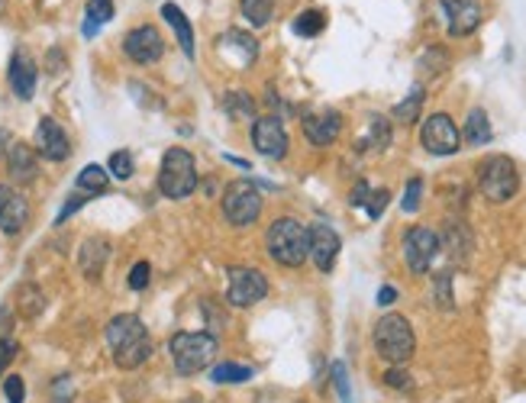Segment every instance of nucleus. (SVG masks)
Listing matches in <instances>:
<instances>
[{
  "label": "nucleus",
  "mask_w": 526,
  "mask_h": 403,
  "mask_svg": "<svg viewBox=\"0 0 526 403\" xmlns=\"http://www.w3.org/2000/svg\"><path fill=\"white\" fill-rule=\"evenodd\" d=\"M107 345H110L113 361L123 371H133V368L146 365L152 359V339H148L146 326L136 313H120L107 322Z\"/></svg>",
  "instance_id": "f257e3e1"
},
{
  "label": "nucleus",
  "mask_w": 526,
  "mask_h": 403,
  "mask_svg": "<svg viewBox=\"0 0 526 403\" xmlns=\"http://www.w3.org/2000/svg\"><path fill=\"white\" fill-rule=\"evenodd\" d=\"M265 249L284 268H301L311 258V233L304 223H297L294 216H282L274 220L265 233Z\"/></svg>",
  "instance_id": "f03ea898"
},
{
  "label": "nucleus",
  "mask_w": 526,
  "mask_h": 403,
  "mask_svg": "<svg viewBox=\"0 0 526 403\" xmlns=\"http://www.w3.org/2000/svg\"><path fill=\"white\" fill-rule=\"evenodd\" d=\"M216 349H220V345H216L214 332H175V336L168 339L171 361H175V371H178L181 378H191V374L214 365Z\"/></svg>",
  "instance_id": "7ed1b4c3"
},
{
  "label": "nucleus",
  "mask_w": 526,
  "mask_h": 403,
  "mask_svg": "<svg viewBox=\"0 0 526 403\" xmlns=\"http://www.w3.org/2000/svg\"><path fill=\"white\" fill-rule=\"evenodd\" d=\"M375 349L391 365H407L416 352V339L410 322L400 313H387L375 322Z\"/></svg>",
  "instance_id": "20e7f679"
},
{
  "label": "nucleus",
  "mask_w": 526,
  "mask_h": 403,
  "mask_svg": "<svg viewBox=\"0 0 526 403\" xmlns=\"http://www.w3.org/2000/svg\"><path fill=\"white\" fill-rule=\"evenodd\" d=\"M197 187V165L187 149H168L158 168V191L168 200H185Z\"/></svg>",
  "instance_id": "39448f33"
},
{
  "label": "nucleus",
  "mask_w": 526,
  "mask_h": 403,
  "mask_svg": "<svg viewBox=\"0 0 526 403\" xmlns=\"http://www.w3.org/2000/svg\"><path fill=\"white\" fill-rule=\"evenodd\" d=\"M478 187H482V194L491 204H507L520 187L517 165L507 155H491V158H484L482 168H478Z\"/></svg>",
  "instance_id": "423d86ee"
},
{
  "label": "nucleus",
  "mask_w": 526,
  "mask_h": 403,
  "mask_svg": "<svg viewBox=\"0 0 526 403\" xmlns=\"http://www.w3.org/2000/svg\"><path fill=\"white\" fill-rule=\"evenodd\" d=\"M223 216L239 229L253 226L262 216V194L249 178L226 184V191H223Z\"/></svg>",
  "instance_id": "0eeeda50"
},
{
  "label": "nucleus",
  "mask_w": 526,
  "mask_h": 403,
  "mask_svg": "<svg viewBox=\"0 0 526 403\" xmlns=\"http://www.w3.org/2000/svg\"><path fill=\"white\" fill-rule=\"evenodd\" d=\"M420 142L430 155H455L462 149V132L455 130L449 113H433L423 120Z\"/></svg>",
  "instance_id": "6e6552de"
},
{
  "label": "nucleus",
  "mask_w": 526,
  "mask_h": 403,
  "mask_svg": "<svg viewBox=\"0 0 526 403\" xmlns=\"http://www.w3.org/2000/svg\"><path fill=\"white\" fill-rule=\"evenodd\" d=\"M268 281L259 268H230V291L226 301L233 307H255L259 301H265Z\"/></svg>",
  "instance_id": "1a4fd4ad"
},
{
  "label": "nucleus",
  "mask_w": 526,
  "mask_h": 403,
  "mask_svg": "<svg viewBox=\"0 0 526 403\" xmlns=\"http://www.w3.org/2000/svg\"><path fill=\"white\" fill-rule=\"evenodd\" d=\"M439 252V235L426 226H414L407 235H404V258H407V268L414 274H426L430 272L433 258Z\"/></svg>",
  "instance_id": "9d476101"
},
{
  "label": "nucleus",
  "mask_w": 526,
  "mask_h": 403,
  "mask_svg": "<svg viewBox=\"0 0 526 403\" xmlns=\"http://www.w3.org/2000/svg\"><path fill=\"white\" fill-rule=\"evenodd\" d=\"M123 52H127L136 65H152V62L162 59L165 39L156 26H148L146 23V26H136V30H129L127 36H123Z\"/></svg>",
  "instance_id": "9b49d317"
},
{
  "label": "nucleus",
  "mask_w": 526,
  "mask_h": 403,
  "mask_svg": "<svg viewBox=\"0 0 526 403\" xmlns=\"http://www.w3.org/2000/svg\"><path fill=\"white\" fill-rule=\"evenodd\" d=\"M253 142L265 158H284L288 155V130L278 117H262L253 126Z\"/></svg>",
  "instance_id": "f8f14e48"
},
{
  "label": "nucleus",
  "mask_w": 526,
  "mask_h": 403,
  "mask_svg": "<svg viewBox=\"0 0 526 403\" xmlns=\"http://www.w3.org/2000/svg\"><path fill=\"white\" fill-rule=\"evenodd\" d=\"M26 223H30V204H26V197L16 187H10V184H0V233L16 235L26 229Z\"/></svg>",
  "instance_id": "ddd939ff"
},
{
  "label": "nucleus",
  "mask_w": 526,
  "mask_h": 403,
  "mask_svg": "<svg viewBox=\"0 0 526 403\" xmlns=\"http://www.w3.org/2000/svg\"><path fill=\"white\" fill-rule=\"evenodd\" d=\"M443 14L449 23V36H472L482 26V4L478 0H443Z\"/></svg>",
  "instance_id": "4468645a"
},
{
  "label": "nucleus",
  "mask_w": 526,
  "mask_h": 403,
  "mask_svg": "<svg viewBox=\"0 0 526 403\" xmlns=\"http://www.w3.org/2000/svg\"><path fill=\"white\" fill-rule=\"evenodd\" d=\"M36 152L49 161H65L72 155V142H68V132L59 126V120L43 117L36 126Z\"/></svg>",
  "instance_id": "2eb2a0df"
},
{
  "label": "nucleus",
  "mask_w": 526,
  "mask_h": 403,
  "mask_svg": "<svg viewBox=\"0 0 526 403\" xmlns=\"http://www.w3.org/2000/svg\"><path fill=\"white\" fill-rule=\"evenodd\" d=\"M311 258L320 272H333L336 258H340V235L327 223H313L311 229Z\"/></svg>",
  "instance_id": "dca6fc26"
},
{
  "label": "nucleus",
  "mask_w": 526,
  "mask_h": 403,
  "mask_svg": "<svg viewBox=\"0 0 526 403\" xmlns=\"http://www.w3.org/2000/svg\"><path fill=\"white\" fill-rule=\"evenodd\" d=\"M36 62L26 49H16L14 59H10V72H7V81H10V91H14L20 101H33L36 94Z\"/></svg>",
  "instance_id": "f3484780"
},
{
  "label": "nucleus",
  "mask_w": 526,
  "mask_h": 403,
  "mask_svg": "<svg viewBox=\"0 0 526 403\" xmlns=\"http://www.w3.org/2000/svg\"><path fill=\"white\" fill-rule=\"evenodd\" d=\"M7 168H10V178H14L16 184L36 181V175H39L36 152H33L26 142H14V146L7 149Z\"/></svg>",
  "instance_id": "a211bd4d"
},
{
  "label": "nucleus",
  "mask_w": 526,
  "mask_h": 403,
  "mask_svg": "<svg viewBox=\"0 0 526 403\" xmlns=\"http://www.w3.org/2000/svg\"><path fill=\"white\" fill-rule=\"evenodd\" d=\"M340 130H342V120H340V113H317V117H307L304 120V136L313 142V146H333L336 142V136H340Z\"/></svg>",
  "instance_id": "6ab92c4d"
},
{
  "label": "nucleus",
  "mask_w": 526,
  "mask_h": 403,
  "mask_svg": "<svg viewBox=\"0 0 526 403\" xmlns=\"http://www.w3.org/2000/svg\"><path fill=\"white\" fill-rule=\"evenodd\" d=\"M107 255H110V242H107L104 235H94V239H88L81 245V258H78V264H81V272L88 274V278H100Z\"/></svg>",
  "instance_id": "aec40b11"
},
{
  "label": "nucleus",
  "mask_w": 526,
  "mask_h": 403,
  "mask_svg": "<svg viewBox=\"0 0 526 403\" xmlns=\"http://www.w3.org/2000/svg\"><path fill=\"white\" fill-rule=\"evenodd\" d=\"M162 16H165V23H168L171 30H175V36H178L181 52H185L187 59H194V30H191V20L185 16V10H181L178 4H165Z\"/></svg>",
  "instance_id": "412c9836"
},
{
  "label": "nucleus",
  "mask_w": 526,
  "mask_h": 403,
  "mask_svg": "<svg viewBox=\"0 0 526 403\" xmlns=\"http://www.w3.org/2000/svg\"><path fill=\"white\" fill-rule=\"evenodd\" d=\"M113 20V0H91L88 4V14H84V26L81 33L84 36H97V30L104 26V23Z\"/></svg>",
  "instance_id": "4be33fe9"
},
{
  "label": "nucleus",
  "mask_w": 526,
  "mask_h": 403,
  "mask_svg": "<svg viewBox=\"0 0 526 403\" xmlns=\"http://www.w3.org/2000/svg\"><path fill=\"white\" fill-rule=\"evenodd\" d=\"M107 187H110V175L100 165H84L81 175H78V191L94 197V194H107Z\"/></svg>",
  "instance_id": "5701e85b"
},
{
  "label": "nucleus",
  "mask_w": 526,
  "mask_h": 403,
  "mask_svg": "<svg viewBox=\"0 0 526 403\" xmlns=\"http://www.w3.org/2000/svg\"><path fill=\"white\" fill-rule=\"evenodd\" d=\"M465 142L468 146H484L491 142V120L484 110H472L465 120Z\"/></svg>",
  "instance_id": "b1692460"
},
{
  "label": "nucleus",
  "mask_w": 526,
  "mask_h": 403,
  "mask_svg": "<svg viewBox=\"0 0 526 403\" xmlns=\"http://www.w3.org/2000/svg\"><path fill=\"white\" fill-rule=\"evenodd\" d=\"M253 368L245 365H236V361H223V365H216L214 371H210V378H214L216 384H245L253 381Z\"/></svg>",
  "instance_id": "393cba45"
},
{
  "label": "nucleus",
  "mask_w": 526,
  "mask_h": 403,
  "mask_svg": "<svg viewBox=\"0 0 526 403\" xmlns=\"http://www.w3.org/2000/svg\"><path fill=\"white\" fill-rule=\"evenodd\" d=\"M220 49H239L243 52V62L249 65V62H255V55H259V43H255L253 36H245V33H236L230 30L226 36H220Z\"/></svg>",
  "instance_id": "a878e982"
},
{
  "label": "nucleus",
  "mask_w": 526,
  "mask_h": 403,
  "mask_svg": "<svg viewBox=\"0 0 526 403\" xmlns=\"http://www.w3.org/2000/svg\"><path fill=\"white\" fill-rule=\"evenodd\" d=\"M423 88H414L410 91L407 97H404V101L397 103V107H394V120H400V123H414L416 117H420V110H423Z\"/></svg>",
  "instance_id": "bb28decb"
},
{
  "label": "nucleus",
  "mask_w": 526,
  "mask_h": 403,
  "mask_svg": "<svg viewBox=\"0 0 526 403\" xmlns=\"http://www.w3.org/2000/svg\"><path fill=\"white\" fill-rule=\"evenodd\" d=\"M16 301H20V313L30 316V320L43 313V307H45L43 291H39V287H33V284H23L20 291H16Z\"/></svg>",
  "instance_id": "cd10ccee"
},
{
  "label": "nucleus",
  "mask_w": 526,
  "mask_h": 403,
  "mask_svg": "<svg viewBox=\"0 0 526 403\" xmlns=\"http://www.w3.org/2000/svg\"><path fill=\"white\" fill-rule=\"evenodd\" d=\"M323 26H327V16L320 14V10H304V14L294 20V33L297 36H320L323 33Z\"/></svg>",
  "instance_id": "c85d7f7f"
},
{
  "label": "nucleus",
  "mask_w": 526,
  "mask_h": 403,
  "mask_svg": "<svg viewBox=\"0 0 526 403\" xmlns=\"http://www.w3.org/2000/svg\"><path fill=\"white\" fill-rule=\"evenodd\" d=\"M239 10L253 26H265L272 20V0H239Z\"/></svg>",
  "instance_id": "c756f323"
},
{
  "label": "nucleus",
  "mask_w": 526,
  "mask_h": 403,
  "mask_svg": "<svg viewBox=\"0 0 526 403\" xmlns=\"http://www.w3.org/2000/svg\"><path fill=\"white\" fill-rule=\"evenodd\" d=\"M107 168H110V175H113V178H120V181H129V178H133V171H136L133 155H129L127 149H120V152H113V155H110V161H107Z\"/></svg>",
  "instance_id": "7c9ffc66"
},
{
  "label": "nucleus",
  "mask_w": 526,
  "mask_h": 403,
  "mask_svg": "<svg viewBox=\"0 0 526 403\" xmlns=\"http://www.w3.org/2000/svg\"><path fill=\"white\" fill-rule=\"evenodd\" d=\"M362 146H375V149L391 146V126H387L385 117H371V136L365 142H359V149Z\"/></svg>",
  "instance_id": "2f4dec72"
},
{
  "label": "nucleus",
  "mask_w": 526,
  "mask_h": 403,
  "mask_svg": "<svg viewBox=\"0 0 526 403\" xmlns=\"http://www.w3.org/2000/svg\"><path fill=\"white\" fill-rule=\"evenodd\" d=\"M255 110V103L249 94H243V91H233L230 97H226V113L230 117H253Z\"/></svg>",
  "instance_id": "473e14b6"
},
{
  "label": "nucleus",
  "mask_w": 526,
  "mask_h": 403,
  "mask_svg": "<svg viewBox=\"0 0 526 403\" xmlns=\"http://www.w3.org/2000/svg\"><path fill=\"white\" fill-rule=\"evenodd\" d=\"M420 194H423V181H420V178H410L407 191H404V200H400L404 213H416V210H420Z\"/></svg>",
  "instance_id": "72a5a7b5"
},
{
  "label": "nucleus",
  "mask_w": 526,
  "mask_h": 403,
  "mask_svg": "<svg viewBox=\"0 0 526 403\" xmlns=\"http://www.w3.org/2000/svg\"><path fill=\"white\" fill-rule=\"evenodd\" d=\"M333 384L340 390V400L342 403H352V390H349V374H346V365L342 361H333Z\"/></svg>",
  "instance_id": "f704fd0d"
},
{
  "label": "nucleus",
  "mask_w": 526,
  "mask_h": 403,
  "mask_svg": "<svg viewBox=\"0 0 526 403\" xmlns=\"http://www.w3.org/2000/svg\"><path fill=\"white\" fill-rule=\"evenodd\" d=\"M148 278H152V264H148V262H136L133 272H129V287H133V291H146Z\"/></svg>",
  "instance_id": "c9c22d12"
},
{
  "label": "nucleus",
  "mask_w": 526,
  "mask_h": 403,
  "mask_svg": "<svg viewBox=\"0 0 526 403\" xmlns=\"http://www.w3.org/2000/svg\"><path fill=\"white\" fill-rule=\"evenodd\" d=\"M387 200H391V194H387L385 187H381V191H371V194H368V200H365V210H368L371 220H378L381 213H385Z\"/></svg>",
  "instance_id": "e433bc0d"
},
{
  "label": "nucleus",
  "mask_w": 526,
  "mask_h": 403,
  "mask_svg": "<svg viewBox=\"0 0 526 403\" xmlns=\"http://www.w3.org/2000/svg\"><path fill=\"white\" fill-rule=\"evenodd\" d=\"M4 394H7L10 403H23V397H26V384H23L20 374H10L7 381H4Z\"/></svg>",
  "instance_id": "4c0bfd02"
},
{
  "label": "nucleus",
  "mask_w": 526,
  "mask_h": 403,
  "mask_svg": "<svg viewBox=\"0 0 526 403\" xmlns=\"http://www.w3.org/2000/svg\"><path fill=\"white\" fill-rule=\"evenodd\" d=\"M16 352H20V345L14 339H0V374L7 371V365L16 359Z\"/></svg>",
  "instance_id": "58836bf2"
},
{
  "label": "nucleus",
  "mask_w": 526,
  "mask_h": 403,
  "mask_svg": "<svg viewBox=\"0 0 526 403\" xmlns=\"http://www.w3.org/2000/svg\"><path fill=\"white\" fill-rule=\"evenodd\" d=\"M88 200H91V194H74V197L68 200L65 206H62V213H59V216H55V223H65L68 216H72L74 210H81V206L88 204Z\"/></svg>",
  "instance_id": "ea45409f"
},
{
  "label": "nucleus",
  "mask_w": 526,
  "mask_h": 403,
  "mask_svg": "<svg viewBox=\"0 0 526 403\" xmlns=\"http://www.w3.org/2000/svg\"><path fill=\"white\" fill-rule=\"evenodd\" d=\"M385 384H387V388L404 390V388H410V374H407V371H400V368H391V371L385 374Z\"/></svg>",
  "instance_id": "a19ab883"
},
{
  "label": "nucleus",
  "mask_w": 526,
  "mask_h": 403,
  "mask_svg": "<svg viewBox=\"0 0 526 403\" xmlns=\"http://www.w3.org/2000/svg\"><path fill=\"white\" fill-rule=\"evenodd\" d=\"M72 400V381L68 378H59V381L53 384V403H68Z\"/></svg>",
  "instance_id": "79ce46f5"
},
{
  "label": "nucleus",
  "mask_w": 526,
  "mask_h": 403,
  "mask_svg": "<svg viewBox=\"0 0 526 403\" xmlns=\"http://www.w3.org/2000/svg\"><path fill=\"white\" fill-rule=\"evenodd\" d=\"M436 297H439L436 303H443L445 310L453 307V297H449V274H443V278L436 281Z\"/></svg>",
  "instance_id": "37998d69"
},
{
  "label": "nucleus",
  "mask_w": 526,
  "mask_h": 403,
  "mask_svg": "<svg viewBox=\"0 0 526 403\" xmlns=\"http://www.w3.org/2000/svg\"><path fill=\"white\" fill-rule=\"evenodd\" d=\"M204 313H207V320H210V330H220L223 322H226V316H216V310H214V301H204Z\"/></svg>",
  "instance_id": "c03bdc74"
},
{
  "label": "nucleus",
  "mask_w": 526,
  "mask_h": 403,
  "mask_svg": "<svg viewBox=\"0 0 526 403\" xmlns=\"http://www.w3.org/2000/svg\"><path fill=\"white\" fill-rule=\"evenodd\" d=\"M368 194H371L368 184L359 181V184H356V191H352V206H365V200H368Z\"/></svg>",
  "instance_id": "a18cd8bd"
},
{
  "label": "nucleus",
  "mask_w": 526,
  "mask_h": 403,
  "mask_svg": "<svg viewBox=\"0 0 526 403\" xmlns=\"http://www.w3.org/2000/svg\"><path fill=\"white\" fill-rule=\"evenodd\" d=\"M394 301H397V291H394V287H381V291H378V303H381V307H391Z\"/></svg>",
  "instance_id": "49530a36"
},
{
  "label": "nucleus",
  "mask_w": 526,
  "mask_h": 403,
  "mask_svg": "<svg viewBox=\"0 0 526 403\" xmlns=\"http://www.w3.org/2000/svg\"><path fill=\"white\" fill-rule=\"evenodd\" d=\"M0 7H4V0H0Z\"/></svg>",
  "instance_id": "de8ad7c7"
}]
</instances>
